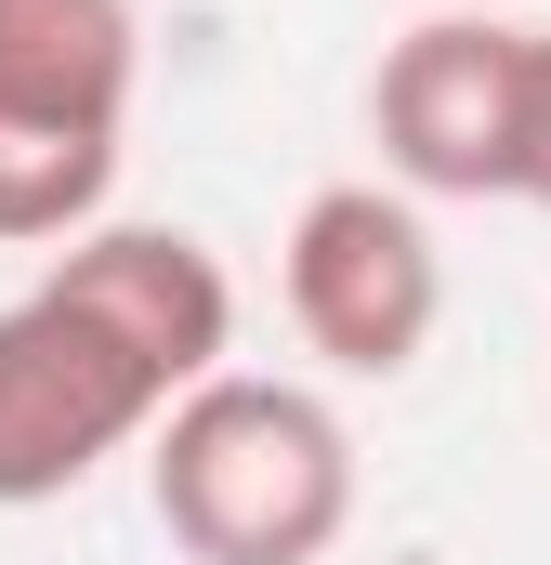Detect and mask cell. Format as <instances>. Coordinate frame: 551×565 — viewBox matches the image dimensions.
<instances>
[{"label": "cell", "instance_id": "3", "mask_svg": "<svg viewBox=\"0 0 551 565\" xmlns=\"http://www.w3.org/2000/svg\"><path fill=\"white\" fill-rule=\"evenodd\" d=\"M381 171L420 198H526V132H539V26L486 13H420L368 79Z\"/></svg>", "mask_w": 551, "mask_h": 565}, {"label": "cell", "instance_id": "5", "mask_svg": "<svg viewBox=\"0 0 551 565\" xmlns=\"http://www.w3.org/2000/svg\"><path fill=\"white\" fill-rule=\"evenodd\" d=\"M433 316H446L433 224L395 184H315L302 224H289V329L355 382H408Z\"/></svg>", "mask_w": 551, "mask_h": 565}, {"label": "cell", "instance_id": "1", "mask_svg": "<svg viewBox=\"0 0 551 565\" xmlns=\"http://www.w3.org/2000/svg\"><path fill=\"white\" fill-rule=\"evenodd\" d=\"M144 487L184 565H328L355 526V434L302 382L224 369L158 422Z\"/></svg>", "mask_w": 551, "mask_h": 565}, {"label": "cell", "instance_id": "7", "mask_svg": "<svg viewBox=\"0 0 551 565\" xmlns=\"http://www.w3.org/2000/svg\"><path fill=\"white\" fill-rule=\"evenodd\" d=\"M526 198L551 211V26H539V132H526Z\"/></svg>", "mask_w": 551, "mask_h": 565}, {"label": "cell", "instance_id": "2", "mask_svg": "<svg viewBox=\"0 0 551 565\" xmlns=\"http://www.w3.org/2000/svg\"><path fill=\"white\" fill-rule=\"evenodd\" d=\"M132 66V0H0V250L106 224Z\"/></svg>", "mask_w": 551, "mask_h": 565}, {"label": "cell", "instance_id": "6", "mask_svg": "<svg viewBox=\"0 0 551 565\" xmlns=\"http://www.w3.org/2000/svg\"><path fill=\"white\" fill-rule=\"evenodd\" d=\"M53 289L132 342L144 369H158L171 408H184L197 382H224L237 289H224V264H210V237H184V224H93V237L53 250Z\"/></svg>", "mask_w": 551, "mask_h": 565}, {"label": "cell", "instance_id": "4", "mask_svg": "<svg viewBox=\"0 0 551 565\" xmlns=\"http://www.w3.org/2000/svg\"><path fill=\"white\" fill-rule=\"evenodd\" d=\"M158 422H171V395L106 316H79L53 277L26 302H0V513L66 500L93 460H119Z\"/></svg>", "mask_w": 551, "mask_h": 565}]
</instances>
